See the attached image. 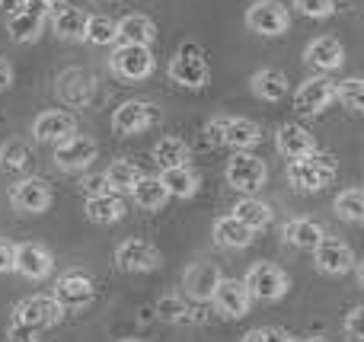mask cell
<instances>
[{"label": "cell", "mask_w": 364, "mask_h": 342, "mask_svg": "<svg viewBox=\"0 0 364 342\" xmlns=\"http://www.w3.org/2000/svg\"><path fill=\"white\" fill-rule=\"evenodd\" d=\"M29 160H32V154H29L26 141H6V144L0 147V166H4V170H26Z\"/></svg>", "instance_id": "39"}, {"label": "cell", "mask_w": 364, "mask_h": 342, "mask_svg": "<svg viewBox=\"0 0 364 342\" xmlns=\"http://www.w3.org/2000/svg\"><path fill=\"white\" fill-rule=\"evenodd\" d=\"M80 186H83V192H87V198H90V196H102V192H109V183H106V176H102V173H93V176H87Z\"/></svg>", "instance_id": "45"}, {"label": "cell", "mask_w": 364, "mask_h": 342, "mask_svg": "<svg viewBox=\"0 0 364 342\" xmlns=\"http://www.w3.org/2000/svg\"><path fill=\"white\" fill-rule=\"evenodd\" d=\"M294 10L310 19H326V16H333L336 0H294Z\"/></svg>", "instance_id": "40"}, {"label": "cell", "mask_w": 364, "mask_h": 342, "mask_svg": "<svg viewBox=\"0 0 364 342\" xmlns=\"http://www.w3.org/2000/svg\"><path fill=\"white\" fill-rule=\"evenodd\" d=\"M157 38V26L151 16L144 13H128L115 23V42H128V45H151Z\"/></svg>", "instance_id": "24"}, {"label": "cell", "mask_w": 364, "mask_h": 342, "mask_svg": "<svg viewBox=\"0 0 364 342\" xmlns=\"http://www.w3.org/2000/svg\"><path fill=\"white\" fill-rule=\"evenodd\" d=\"M48 13H51V6L42 4V0H23V4L6 16V32H10V38L19 45L36 42V38L42 36L45 23H48Z\"/></svg>", "instance_id": "3"}, {"label": "cell", "mask_w": 364, "mask_h": 342, "mask_svg": "<svg viewBox=\"0 0 364 342\" xmlns=\"http://www.w3.org/2000/svg\"><path fill=\"white\" fill-rule=\"evenodd\" d=\"M233 218H237V221H243L246 228L256 234V230H265L272 224V208L265 202H259V198L243 196L237 205H233Z\"/></svg>", "instance_id": "31"}, {"label": "cell", "mask_w": 364, "mask_h": 342, "mask_svg": "<svg viewBox=\"0 0 364 342\" xmlns=\"http://www.w3.org/2000/svg\"><path fill=\"white\" fill-rule=\"evenodd\" d=\"M188 160V144L176 134H170V138H160L157 144H154V164L160 166V170H166V166H182Z\"/></svg>", "instance_id": "33"}, {"label": "cell", "mask_w": 364, "mask_h": 342, "mask_svg": "<svg viewBox=\"0 0 364 342\" xmlns=\"http://www.w3.org/2000/svg\"><path fill=\"white\" fill-rule=\"evenodd\" d=\"M342 330H346V339L348 342H361L364 339V307H352V311L346 314V324H342Z\"/></svg>", "instance_id": "41"}, {"label": "cell", "mask_w": 364, "mask_h": 342, "mask_svg": "<svg viewBox=\"0 0 364 342\" xmlns=\"http://www.w3.org/2000/svg\"><path fill=\"white\" fill-rule=\"evenodd\" d=\"M6 339H13V342H38V330H32V326H26V324H19V320L10 317Z\"/></svg>", "instance_id": "43"}, {"label": "cell", "mask_w": 364, "mask_h": 342, "mask_svg": "<svg viewBox=\"0 0 364 342\" xmlns=\"http://www.w3.org/2000/svg\"><path fill=\"white\" fill-rule=\"evenodd\" d=\"M13 243L0 240V272H13Z\"/></svg>", "instance_id": "46"}, {"label": "cell", "mask_w": 364, "mask_h": 342, "mask_svg": "<svg viewBox=\"0 0 364 342\" xmlns=\"http://www.w3.org/2000/svg\"><path fill=\"white\" fill-rule=\"evenodd\" d=\"M13 83V68L6 58H0V90H6Z\"/></svg>", "instance_id": "47"}, {"label": "cell", "mask_w": 364, "mask_h": 342, "mask_svg": "<svg viewBox=\"0 0 364 342\" xmlns=\"http://www.w3.org/2000/svg\"><path fill=\"white\" fill-rule=\"evenodd\" d=\"M336 215L348 224L364 221V192L358 189V186H352V189H346V192L336 196Z\"/></svg>", "instance_id": "35"}, {"label": "cell", "mask_w": 364, "mask_h": 342, "mask_svg": "<svg viewBox=\"0 0 364 342\" xmlns=\"http://www.w3.org/2000/svg\"><path fill=\"white\" fill-rule=\"evenodd\" d=\"M211 307L224 320L246 317L252 307V298H250V292H246L243 279H224V275H220L218 288H214V294H211Z\"/></svg>", "instance_id": "11"}, {"label": "cell", "mask_w": 364, "mask_h": 342, "mask_svg": "<svg viewBox=\"0 0 364 342\" xmlns=\"http://www.w3.org/2000/svg\"><path fill=\"white\" fill-rule=\"evenodd\" d=\"M333 100H336V83L329 80L326 74L307 77V80L294 90V109L301 115H320Z\"/></svg>", "instance_id": "13"}, {"label": "cell", "mask_w": 364, "mask_h": 342, "mask_svg": "<svg viewBox=\"0 0 364 342\" xmlns=\"http://www.w3.org/2000/svg\"><path fill=\"white\" fill-rule=\"evenodd\" d=\"M109 68H112L115 77L128 83H138V80H147L154 74V55H151V45H128V42H119V48L112 51L109 58Z\"/></svg>", "instance_id": "4"}, {"label": "cell", "mask_w": 364, "mask_h": 342, "mask_svg": "<svg viewBox=\"0 0 364 342\" xmlns=\"http://www.w3.org/2000/svg\"><path fill=\"white\" fill-rule=\"evenodd\" d=\"M122 342H141V339H122Z\"/></svg>", "instance_id": "50"}, {"label": "cell", "mask_w": 364, "mask_h": 342, "mask_svg": "<svg viewBox=\"0 0 364 342\" xmlns=\"http://www.w3.org/2000/svg\"><path fill=\"white\" fill-rule=\"evenodd\" d=\"M307 342H329V339H323V336H314V339H307Z\"/></svg>", "instance_id": "49"}, {"label": "cell", "mask_w": 364, "mask_h": 342, "mask_svg": "<svg viewBox=\"0 0 364 342\" xmlns=\"http://www.w3.org/2000/svg\"><path fill=\"white\" fill-rule=\"evenodd\" d=\"M51 19V29H55L58 38H64V42H83V29H87V13L80 10V6H55V10L48 13Z\"/></svg>", "instance_id": "23"}, {"label": "cell", "mask_w": 364, "mask_h": 342, "mask_svg": "<svg viewBox=\"0 0 364 342\" xmlns=\"http://www.w3.org/2000/svg\"><path fill=\"white\" fill-rule=\"evenodd\" d=\"M224 176H227V183H230V189L243 192V196H252V192H259L265 186L269 166H265V160H259L256 154L237 151L230 160H227Z\"/></svg>", "instance_id": "2"}, {"label": "cell", "mask_w": 364, "mask_h": 342, "mask_svg": "<svg viewBox=\"0 0 364 342\" xmlns=\"http://www.w3.org/2000/svg\"><path fill=\"white\" fill-rule=\"evenodd\" d=\"M132 198H134V205L138 208H144V211H160L166 205V189H164V183H160L157 176H141L138 183L132 186Z\"/></svg>", "instance_id": "32"}, {"label": "cell", "mask_w": 364, "mask_h": 342, "mask_svg": "<svg viewBox=\"0 0 364 342\" xmlns=\"http://www.w3.org/2000/svg\"><path fill=\"white\" fill-rule=\"evenodd\" d=\"M87 218L93 224H115L125 218V198L119 192H102L87 198Z\"/></svg>", "instance_id": "27"}, {"label": "cell", "mask_w": 364, "mask_h": 342, "mask_svg": "<svg viewBox=\"0 0 364 342\" xmlns=\"http://www.w3.org/2000/svg\"><path fill=\"white\" fill-rule=\"evenodd\" d=\"M250 90L262 102H282L288 96V77L275 68H262L250 77Z\"/></svg>", "instance_id": "26"}, {"label": "cell", "mask_w": 364, "mask_h": 342, "mask_svg": "<svg viewBox=\"0 0 364 342\" xmlns=\"http://www.w3.org/2000/svg\"><path fill=\"white\" fill-rule=\"evenodd\" d=\"M157 317L166 320V324H192V307L186 304V298L179 294H166V298L157 301Z\"/></svg>", "instance_id": "38"}, {"label": "cell", "mask_w": 364, "mask_h": 342, "mask_svg": "<svg viewBox=\"0 0 364 342\" xmlns=\"http://www.w3.org/2000/svg\"><path fill=\"white\" fill-rule=\"evenodd\" d=\"M157 179L164 183V189H166V196L170 198H192L195 192H198V176H195V170H188L186 164L182 166H166Z\"/></svg>", "instance_id": "30"}, {"label": "cell", "mask_w": 364, "mask_h": 342, "mask_svg": "<svg viewBox=\"0 0 364 342\" xmlns=\"http://www.w3.org/2000/svg\"><path fill=\"white\" fill-rule=\"evenodd\" d=\"M106 176V183H109V192H132V186L138 183L144 173L138 170L134 164H128V160H115V164H109V170L102 173Z\"/></svg>", "instance_id": "34"}, {"label": "cell", "mask_w": 364, "mask_h": 342, "mask_svg": "<svg viewBox=\"0 0 364 342\" xmlns=\"http://www.w3.org/2000/svg\"><path fill=\"white\" fill-rule=\"evenodd\" d=\"M275 147L282 157L297 160V157H307V154L316 151V138L304 125H282L275 134Z\"/></svg>", "instance_id": "22"}, {"label": "cell", "mask_w": 364, "mask_h": 342, "mask_svg": "<svg viewBox=\"0 0 364 342\" xmlns=\"http://www.w3.org/2000/svg\"><path fill=\"white\" fill-rule=\"evenodd\" d=\"M243 285H246V292H250L252 301H265V304H272V301H282L284 294H288L291 282L275 262H256V266L246 272Z\"/></svg>", "instance_id": "5"}, {"label": "cell", "mask_w": 364, "mask_h": 342, "mask_svg": "<svg viewBox=\"0 0 364 342\" xmlns=\"http://www.w3.org/2000/svg\"><path fill=\"white\" fill-rule=\"evenodd\" d=\"M10 205L16 211H23V215H45V211H48V205H51L48 183H45V179H38V176H29V179L13 183Z\"/></svg>", "instance_id": "14"}, {"label": "cell", "mask_w": 364, "mask_h": 342, "mask_svg": "<svg viewBox=\"0 0 364 342\" xmlns=\"http://www.w3.org/2000/svg\"><path fill=\"white\" fill-rule=\"evenodd\" d=\"M61 307H58L55 298H45V294H36V298H26L19 301L16 307H13V320H19V324L32 326V330H48V326H55L58 320H61Z\"/></svg>", "instance_id": "16"}, {"label": "cell", "mask_w": 364, "mask_h": 342, "mask_svg": "<svg viewBox=\"0 0 364 342\" xmlns=\"http://www.w3.org/2000/svg\"><path fill=\"white\" fill-rule=\"evenodd\" d=\"M160 262H164L160 250L147 240H125V243H119V250H115V266L128 275L154 272V269H160Z\"/></svg>", "instance_id": "12"}, {"label": "cell", "mask_w": 364, "mask_h": 342, "mask_svg": "<svg viewBox=\"0 0 364 342\" xmlns=\"http://www.w3.org/2000/svg\"><path fill=\"white\" fill-rule=\"evenodd\" d=\"M74 132H77V119L70 112H64V109H48V112H42L32 122V138H36L38 144L55 147L58 141H64Z\"/></svg>", "instance_id": "18"}, {"label": "cell", "mask_w": 364, "mask_h": 342, "mask_svg": "<svg viewBox=\"0 0 364 342\" xmlns=\"http://www.w3.org/2000/svg\"><path fill=\"white\" fill-rule=\"evenodd\" d=\"M262 141V128L250 119H227L224 122V144L233 151H252Z\"/></svg>", "instance_id": "29"}, {"label": "cell", "mask_w": 364, "mask_h": 342, "mask_svg": "<svg viewBox=\"0 0 364 342\" xmlns=\"http://www.w3.org/2000/svg\"><path fill=\"white\" fill-rule=\"evenodd\" d=\"M42 4H48L51 10H55V6H61V4H68V0H42Z\"/></svg>", "instance_id": "48"}, {"label": "cell", "mask_w": 364, "mask_h": 342, "mask_svg": "<svg viewBox=\"0 0 364 342\" xmlns=\"http://www.w3.org/2000/svg\"><path fill=\"white\" fill-rule=\"evenodd\" d=\"M55 93H58V100L68 102V106H74V109L87 106V102L93 100V77L80 68H68L61 77H58Z\"/></svg>", "instance_id": "20"}, {"label": "cell", "mask_w": 364, "mask_h": 342, "mask_svg": "<svg viewBox=\"0 0 364 342\" xmlns=\"http://www.w3.org/2000/svg\"><path fill=\"white\" fill-rule=\"evenodd\" d=\"M51 269H55V260H51V253L42 243H19L13 250V272L23 275V279L42 282L51 275Z\"/></svg>", "instance_id": "15"}, {"label": "cell", "mask_w": 364, "mask_h": 342, "mask_svg": "<svg viewBox=\"0 0 364 342\" xmlns=\"http://www.w3.org/2000/svg\"><path fill=\"white\" fill-rule=\"evenodd\" d=\"M83 42L100 45V48L112 45V42H115V19H112V16H102V13H96V16H87Z\"/></svg>", "instance_id": "36"}, {"label": "cell", "mask_w": 364, "mask_h": 342, "mask_svg": "<svg viewBox=\"0 0 364 342\" xmlns=\"http://www.w3.org/2000/svg\"><path fill=\"white\" fill-rule=\"evenodd\" d=\"M224 122H227V119H211V122L205 125V141H208L211 147H220V144H224Z\"/></svg>", "instance_id": "44"}, {"label": "cell", "mask_w": 364, "mask_h": 342, "mask_svg": "<svg viewBox=\"0 0 364 342\" xmlns=\"http://www.w3.org/2000/svg\"><path fill=\"white\" fill-rule=\"evenodd\" d=\"M336 100L352 115H361L364 112V80L361 77H346V80L336 87Z\"/></svg>", "instance_id": "37"}, {"label": "cell", "mask_w": 364, "mask_h": 342, "mask_svg": "<svg viewBox=\"0 0 364 342\" xmlns=\"http://www.w3.org/2000/svg\"><path fill=\"white\" fill-rule=\"evenodd\" d=\"M166 74H170V80L176 83V87L205 90L208 87V74H211V70H208V61H205V55H201V48L186 45V48H179L176 55H173Z\"/></svg>", "instance_id": "7"}, {"label": "cell", "mask_w": 364, "mask_h": 342, "mask_svg": "<svg viewBox=\"0 0 364 342\" xmlns=\"http://www.w3.org/2000/svg\"><path fill=\"white\" fill-rule=\"evenodd\" d=\"M304 61H307L310 68L323 70V74H326V70H339L342 64H346V48H342L339 38L320 36L304 48Z\"/></svg>", "instance_id": "21"}, {"label": "cell", "mask_w": 364, "mask_h": 342, "mask_svg": "<svg viewBox=\"0 0 364 342\" xmlns=\"http://www.w3.org/2000/svg\"><path fill=\"white\" fill-rule=\"evenodd\" d=\"M282 237H284V243L294 250H314L316 243L326 237V230H323V224L310 221V218H294V221L284 224Z\"/></svg>", "instance_id": "28"}, {"label": "cell", "mask_w": 364, "mask_h": 342, "mask_svg": "<svg viewBox=\"0 0 364 342\" xmlns=\"http://www.w3.org/2000/svg\"><path fill=\"white\" fill-rule=\"evenodd\" d=\"M314 262L316 269H320L323 275H346L348 269H355V253L348 243L342 240H329V237H323L320 243L314 247Z\"/></svg>", "instance_id": "17"}, {"label": "cell", "mask_w": 364, "mask_h": 342, "mask_svg": "<svg viewBox=\"0 0 364 342\" xmlns=\"http://www.w3.org/2000/svg\"><path fill=\"white\" fill-rule=\"evenodd\" d=\"M211 237L220 250H246L252 243V230L246 228L243 221H237L233 215H224L214 221L211 228Z\"/></svg>", "instance_id": "25"}, {"label": "cell", "mask_w": 364, "mask_h": 342, "mask_svg": "<svg viewBox=\"0 0 364 342\" xmlns=\"http://www.w3.org/2000/svg\"><path fill=\"white\" fill-rule=\"evenodd\" d=\"M157 122H160V112L154 102L128 100L112 112V132L128 138V134H141V132H147V128H154Z\"/></svg>", "instance_id": "10"}, {"label": "cell", "mask_w": 364, "mask_h": 342, "mask_svg": "<svg viewBox=\"0 0 364 342\" xmlns=\"http://www.w3.org/2000/svg\"><path fill=\"white\" fill-rule=\"evenodd\" d=\"M333 179H336V164L316 151L288 164V183L294 186L297 192H320V189H326Z\"/></svg>", "instance_id": "1"}, {"label": "cell", "mask_w": 364, "mask_h": 342, "mask_svg": "<svg viewBox=\"0 0 364 342\" xmlns=\"http://www.w3.org/2000/svg\"><path fill=\"white\" fill-rule=\"evenodd\" d=\"M96 154H100V144H96L90 134L74 132L55 144V164H58V170H64V173H83L96 160Z\"/></svg>", "instance_id": "8"}, {"label": "cell", "mask_w": 364, "mask_h": 342, "mask_svg": "<svg viewBox=\"0 0 364 342\" xmlns=\"http://www.w3.org/2000/svg\"><path fill=\"white\" fill-rule=\"evenodd\" d=\"M218 282H220L218 266H214V262H208V260L192 262V266L186 269V275H182V288H186V294L192 301H198V304H208V301H211Z\"/></svg>", "instance_id": "19"}, {"label": "cell", "mask_w": 364, "mask_h": 342, "mask_svg": "<svg viewBox=\"0 0 364 342\" xmlns=\"http://www.w3.org/2000/svg\"><path fill=\"white\" fill-rule=\"evenodd\" d=\"M240 342H294L284 330H278V326H256V330H250Z\"/></svg>", "instance_id": "42"}, {"label": "cell", "mask_w": 364, "mask_h": 342, "mask_svg": "<svg viewBox=\"0 0 364 342\" xmlns=\"http://www.w3.org/2000/svg\"><path fill=\"white\" fill-rule=\"evenodd\" d=\"M246 29L265 38H278L291 29V13L282 0H256L246 10Z\"/></svg>", "instance_id": "6"}, {"label": "cell", "mask_w": 364, "mask_h": 342, "mask_svg": "<svg viewBox=\"0 0 364 342\" xmlns=\"http://www.w3.org/2000/svg\"><path fill=\"white\" fill-rule=\"evenodd\" d=\"M93 294H96L93 279H90L87 272H77L74 269V272H64L61 279H58L51 298L58 301V307H61L64 314H74V311H83V307L93 304Z\"/></svg>", "instance_id": "9"}]
</instances>
